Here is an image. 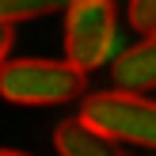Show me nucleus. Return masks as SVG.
I'll return each mask as SVG.
<instances>
[{"label": "nucleus", "mask_w": 156, "mask_h": 156, "mask_svg": "<svg viewBox=\"0 0 156 156\" xmlns=\"http://www.w3.org/2000/svg\"><path fill=\"white\" fill-rule=\"evenodd\" d=\"M84 69L73 61H46V57H23L0 65V95L19 107H53L73 103L84 95Z\"/></svg>", "instance_id": "obj_1"}, {"label": "nucleus", "mask_w": 156, "mask_h": 156, "mask_svg": "<svg viewBox=\"0 0 156 156\" xmlns=\"http://www.w3.org/2000/svg\"><path fill=\"white\" fill-rule=\"evenodd\" d=\"M80 118L88 126H95L99 133H107L111 141H129L156 149V103L145 99L141 91H95L80 103Z\"/></svg>", "instance_id": "obj_2"}, {"label": "nucleus", "mask_w": 156, "mask_h": 156, "mask_svg": "<svg viewBox=\"0 0 156 156\" xmlns=\"http://www.w3.org/2000/svg\"><path fill=\"white\" fill-rule=\"evenodd\" d=\"M114 46H118L114 0H73L65 8V61L91 73L111 61Z\"/></svg>", "instance_id": "obj_3"}, {"label": "nucleus", "mask_w": 156, "mask_h": 156, "mask_svg": "<svg viewBox=\"0 0 156 156\" xmlns=\"http://www.w3.org/2000/svg\"><path fill=\"white\" fill-rule=\"evenodd\" d=\"M114 80L126 91H149L156 88V30L145 34V42L129 46L114 61Z\"/></svg>", "instance_id": "obj_4"}, {"label": "nucleus", "mask_w": 156, "mask_h": 156, "mask_svg": "<svg viewBox=\"0 0 156 156\" xmlns=\"http://www.w3.org/2000/svg\"><path fill=\"white\" fill-rule=\"evenodd\" d=\"M53 145L61 156H118V141L99 133L84 118H69L53 129Z\"/></svg>", "instance_id": "obj_5"}, {"label": "nucleus", "mask_w": 156, "mask_h": 156, "mask_svg": "<svg viewBox=\"0 0 156 156\" xmlns=\"http://www.w3.org/2000/svg\"><path fill=\"white\" fill-rule=\"evenodd\" d=\"M73 0H0V19L19 23V19H34V15H50L69 8Z\"/></svg>", "instance_id": "obj_6"}, {"label": "nucleus", "mask_w": 156, "mask_h": 156, "mask_svg": "<svg viewBox=\"0 0 156 156\" xmlns=\"http://www.w3.org/2000/svg\"><path fill=\"white\" fill-rule=\"evenodd\" d=\"M129 23L141 34H152L156 30V0H129Z\"/></svg>", "instance_id": "obj_7"}, {"label": "nucleus", "mask_w": 156, "mask_h": 156, "mask_svg": "<svg viewBox=\"0 0 156 156\" xmlns=\"http://www.w3.org/2000/svg\"><path fill=\"white\" fill-rule=\"evenodd\" d=\"M12 42H15V23L0 19V65H4V57H8V50H12Z\"/></svg>", "instance_id": "obj_8"}, {"label": "nucleus", "mask_w": 156, "mask_h": 156, "mask_svg": "<svg viewBox=\"0 0 156 156\" xmlns=\"http://www.w3.org/2000/svg\"><path fill=\"white\" fill-rule=\"evenodd\" d=\"M0 156H27V152H15V149H0Z\"/></svg>", "instance_id": "obj_9"}, {"label": "nucleus", "mask_w": 156, "mask_h": 156, "mask_svg": "<svg viewBox=\"0 0 156 156\" xmlns=\"http://www.w3.org/2000/svg\"><path fill=\"white\" fill-rule=\"evenodd\" d=\"M118 156H126V152H122V149H118Z\"/></svg>", "instance_id": "obj_10"}]
</instances>
